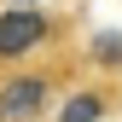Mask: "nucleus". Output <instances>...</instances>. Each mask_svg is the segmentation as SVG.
Instances as JSON below:
<instances>
[{
  "label": "nucleus",
  "instance_id": "obj_1",
  "mask_svg": "<svg viewBox=\"0 0 122 122\" xmlns=\"http://www.w3.org/2000/svg\"><path fill=\"white\" fill-rule=\"evenodd\" d=\"M52 35H58V23L47 18V12H35V6H12V12H0V64H12V58L47 47Z\"/></svg>",
  "mask_w": 122,
  "mask_h": 122
},
{
  "label": "nucleus",
  "instance_id": "obj_2",
  "mask_svg": "<svg viewBox=\"0 0 122 122\" xmlns=\"http://www.w3.org/2000/svg\"><path fill=\"white\" fill-rule=\"evenodd\" d=\"M52 70H18L12 81H0V122H35L52 99Z\"/></svg>",
  "mask_w": 122,
  "mask_h": 122
},
{
  "label": "nucleus",
  "instance_id": "obj_3",
  "mask_svg": "<svg viewBox=\"0 0 122 122\" xmlns=\"http://www.w3.org/2000/svg\"><path fill=\"white\" fill-rule=\"evenodd\" d=\"M105 111H111V93L105 87H81V93H70L58 105V122H105Z\"/></svg>",
  "mask_w": 122,
  "mask_h": 122
},
{
  "label": "nucleus",
  "instance_id": "obj_4",
  "mask_svg": "<svg viewBox=\"0 0 122 122\" xmlns=\"http://www.w3.org/2000/svg\"><path fill=\"white\" fill-rule=\"evenodd\" d=\"M93 64H105V70H122V29H105V35H93Z\"/></svg>",
  "mask_w": 122,
  "mask_h": 122
},
{
  "label": "nucleus",
  "instance_id": "obj_5",
  "mask_svg": "<svg viewBox=\"0 0 122 122\" xmlns=\"http://www.w3.org/2000/svg\"><path fill=\"white\" fill-rule=\"evenodd\" d=\"M12 6H35V0H12Z\"/></svg>",
  "mask_w": 122,
  "mask_h": 122
}]
</instances>
